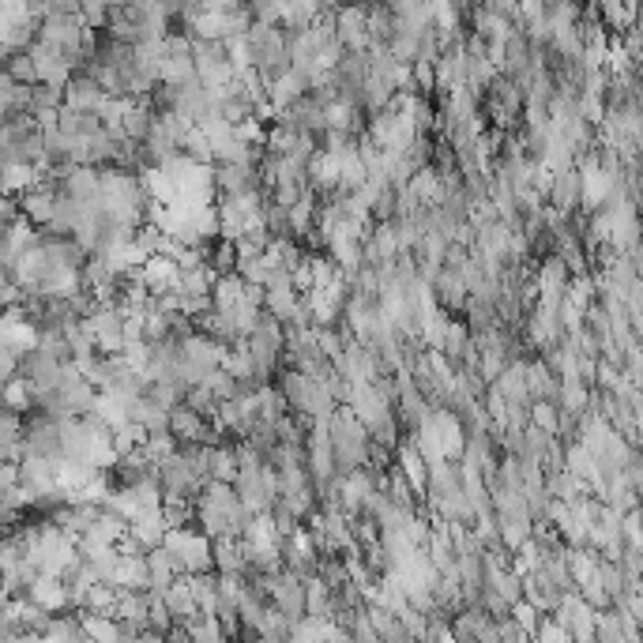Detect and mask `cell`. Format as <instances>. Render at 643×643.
Here are the masks:
<instances>
[{
    "instance_id": "obj_30",
    "label": "cell",
    "mask_w": 643,
    "mask_h": 643,
    "mask_svg": "<svg viewBox=\"0 0 643 643\" xmlns=\"http://www.w3.org/2000/svg\"><path fill=\"white\" fill-rule=\"evenodd\" d=\"M493 76H497V64L489 61V57H471V61H467V87H471V91L482 95L489 83H493Z\"/></svg>"
},
{
    "instance_id": "obj_41",
    "label": "cell",
    "mask_w": 643,
    "mask_h": 643,
    "mask_svg": "<svg viewBox=\"0 0 643 643\" xmlns=\"http://www.w3.org/2000/svg\"><path fill=\"white\" fill-rule=\"evenodd\" d=\"M0 407H4V403H0Z\"/></svg>"
},
{
    "instance_id": "obj_11",
    "label": "cell",
    "mask_w": 643,
    "mask_h": 643,
    "mask_svg": "<svg viewBox=\"0 0 643 643\" xmlns=\"http://www.w3.org/2000/svg\"><path fill=\"white\" fill-rule=\"evenodd\" d=\"M324 110H328V102H320L313 91H305V95L294 98L286 110H279V117H275V121H286V125L298 128V132H313V136H320V132L328 128V121H324Z\"/></svg>"
},
{
    "instance_id": "obj_36",
    "label": "cell",
    "mask_w": 643,
    "mask_h": 643,
    "mask_svg": "<svg viewBox=\"0 0 643 643\" xmlns=\"http://www.w3.org/2000/svg\"><path fill=\"white\" fill-rule=\"evenodd\" d=\"M497 640H531V636H527V632H523V625H519L512 613H508V617H501V621H497Z\"/></svg>"
},
{
    "instance_id": "obj_22",
    "label": "cell",
    "mask_w": 643,
    "mask_h": 643,
    "mask_svg": "<svg viewBox=\"0 0 643 643\" xmlns=\"http://www.w3.org/2000/svg\"><path fill=\"white\" fill-rule=\"evenodd\" d=\"M42 177V170L34 166V162H0V192H23L27 185H34Z\"/></svg>"
},
{
    "instance_id": "obj_34",
    "label": "cell",
    "mask_w": 643,
    "mask_h": 643,
    "mask_svg": "<svg viewBox=\"0 0 643 643\" xmlns=\"http://www.w3.org/2000/svg\"><path fill=\"white\" fill-rule=\"evenodd\" d=\"M508 613H512L519 625H523V632H527V636H531L534 625H538V617H542V610H534L527 598H516V602H512V610H508Z\"/></svg>"
},
{
    "instance_id": "obj_29",
    "label": "cell",
    "mask_w": 643,
    "mask_h": 643,
    "mask_svg": "<svg viewBox=\"0 0 643 643\" xmlns=\"http://www.w3.org/2000/svg\"><path fill=\"white\" fill-rule=\"evenodd\" d=\"M4 76L12 79V83H38V68H34L31 53L23 49V53H8L4 57Z\"/></svg>"
},
{
    "instance_id": "obj_19",
    "label": "cell",
    "mask_w": 643,
    "mask_h": 643,
    "mask_svg": "<svg viewBox=\"0 0 643 643\" xmlns=\"http://www.w3.org/2000/svg\"><path fill=\"white\" fill-rule=\"evenodd\" d=\"M298 301H301V294L294 290V286H271V290H264L260 309L275 316L279 324H290V320H294V313H298Z\"/></svg>"
},
{
    "instance_id": "obj_8",
    "label": "cell",
    "mask_w": 643,
    "mask_h": 643,
    "mask_svg": "<svg viewBox=\"0 0 643 643\" xmlns=\"http://www.w3.org/2000/svg\"><path fill=\"white\" fill-rule=\"evenodd\" d=\"M27 53H31L34 68H38V83H49V87H57V91H61L64 83L72 79V72H76V61L64 57L61 49L42 42V38H34L31 46H27Z\"/></svg>"
},
{
    "instance_id": "obj_14",
    "label": "cell",
    "mask_w": 643,
    "mask_h": 643,
    "mask_svg": "<svg viewBox=\"0 0 643 643\" xmlns=\"http://www.w3.org/2000/svg\"><path fill=\"white\" fill-rule=\"evenodd\" d=\"M519 583H523V598L531 602L534 610H542V613H553V610H557V602L565 598V591H561V587H553V580H549L542 568L523 572V576H519Z\"/></svg>"
},
{
    "instance_id": "obj_27",
    "label": "cell",
    "mask_w": 643,
    "mask_h": 643,
    "mask_svg": "<svg viewBox=\"0 0 643 643\" xmlns=\"http://www.w3.org/2000/svg\"><path fill=\"white\" fill-rule=\"evenodd\" d=\"M79 621H83L87 640H117V617H110V613L79 610Z\"/></svg>"
},
{
    "instance_id": "obj_32",
    "label": "cell",
    "mask_w": 643,
    "mask_h": 643,
    "mask_svg": "<svg viewBox=\"0 0 643 643\" xmlns=\"http://www.w3.org/2000/svg\"><path fill=\"white\" fill-rule=\"evenodd\" d=\"M230 316H234V328H237V339H245L252 328H256V320H260V305H249V301H237L234 309H230Z\"/></svg>"
},
{
    "instance_id": "obj_6",
    "label": "cell",
    "mask_w": 643,
    "mask_h": 643,
    "mask_svg": "<svg viewBox=\"0 0 643 643\" xmlns=\"http://www.w3.org/2000/svg\"><path fill=\"white\" fill-rule=\"evenodd\" d=\"M331 31L335 38L343 42L346 53H361V49H369V31H365V4L361 0H346L339 4L335 12H331Z\"/></svg>"
},
{
    "instance_id": "obj_2",
    "label": "cell",
    "mask_w": 643,
    "mask_h": 643,
    "mask_svg": "<svg viewBox=\"0 0 643 643\" xmlns=\"http://www.w3.org/2000/svg\"><path fill=\"white\" fill-rule=\"evenodd\" d=\"M192 64H196V79L204 83L207 91H222L237 76V68L226 57L222 38H192Z\"/></svg>"
},
{
    "instance_id": "obj_21",
    "label": "cell",
    "mask_w": 643,
    "mask_h": 643,
    "mask_svg": "<svg viewBox=\"0 0 643 643\" xmlns=\"http://www.w3.org/2000/svg\"><path fill=\"white\" fill-rule=\"evenodd\" d=\"M365 613H369V621H373V628H377V640H392V643L410 640L407 625H403L392 610H384V606H377V602H365Z\"/></svg>"
},
{
    "instance_id": "obj_9",
    "label": "cell",
    "mask_w": 643,
    "mask_h": 643,
    "mask_svg": "<svg viewBox=\"0 0 643 643\" xmlns=\"http://www.w3.org/2000/svg\"><path fill=\"white\" fill-rule=\"evenodd\" d=\"M267 79V102L275 106V110H286L294 98H301L309 87H313V76L305 72V68H294V64H286L283 72H271Z\"/></svg>"
},
{
    "instance_id": "obj_10",
    "label": "cell",
    "mask_w": 643,
    "mask_h": 643,
    "mask_svg": "<svg viewBox=\"0 0 643 643\" xmlns=\"http://www.w3.org/2000/svg\"><path fill=\"white\" fill-rule=\"evenodd\" d=\"M106 98L110 95L102 91V83H98L95 76H87V72H72V79L61 87V106L79 113H98Z\"/></svg>"
},
{
    "instance_id": "obj_4",
    "label": "cell",
    "mask_w": 643,
    "mask_h": 643,
    "mask_svg": "<svg viewBox=\"0 0 643 643\" xmlns=\"http://www.w3.org/2000/svg\"><path fill=\"white\" fill-rule=\"evenodd\" d=\"M61 373H64V361L53 358L42 346H31V350L19 358V369H16V377L31 388V399L42 392H53V388L61 384Z\"/></svg>"
},
{
    "instance_id": "obj_33",
    "label": "cell",
    "mask_w": 643,
    "mask_h": 643,
    "mask_svg": "<svg viewBox=\"0 0 643 643\" xmlns=\"http://www.w3.org/2000/svg\"><path fill=\"white\" fill-rule=\"evenodd\" d=\"M534 640H572V636H568V628L561 625V621H557V617H553V613H542V617H538V625H534V632H531Z\"/></svg>"
},
{
    "instance_id": "obj_39",
    "label": "cell",
    "mask_w": 643,
    "mask_h": 643,
    "mask_svg": "<svg viewBox=\"0 0 643 643\" xmlns=\"http://www.w3.org/2000/svg\"><path fill=\"white\" fill-rule=\"evenodd\" d=\"M106 4H110V8H125L128 0H106Z\"/></svg>"
},
{
    "instance_id": "obj_15",
    "label": "cell",
    "mask_w": 643,
    "mask_h": 643,
    "mask_svg": "<svg viewBox=\"0 0 643 643\" xmlns=\"http://www.w3.org/2000/svg\"><path fill=\"white\" fill-rule=\"evenodd\" d=\"M433 298H437L440 309H448V313H459L463 309V301H467V283H463V271H455V267H444L433 275Z\"/></svg>"
},
{
    "instance_id": "obj_38",
    "label": "cell",
    "mask_w": 643,
    "mask_h": 643,
    "mask_svg": "<svg viewBox=\"0 0 643 643\" xmlns=\"http://www.w3.org/2000/svg\"><path fill=\"white\" fill-rule=\"evenodd\" d=\"M158 8H162V12H166V16H177V8H181V0H155Z\"/></svg>"
},
{
    "instance_id": "obj_17",
    "label": "cell",
    "mask_w": 643,
    "mask_h": 643,
    "mask_svg": "<svg viewBox=\"0 0 643 643\" xmlns=\"http://www.w3.org/2000/svg\"><path fill=\"white\" fill-rule=\"evenodd\" d=\"M27 598H31L34 606H42V610H49V613L68 610V598H64L61 576H49V572H38V580L31 583Z\"/></svg>"
},
{
    "instance_id": "obj_1",
    "label": "cell",
    "mask_w": 643,
    "mask_h": 643,
    "mask_svg": "<svg viewBox=\"0 0 643 643\" xmlns=\"http://www.w3.org/2000/svg\"><path fill=\"white\" fill-rule=\"evenodd\" d=\"M245 42H249V57L252 68L260 76H271V72H283L290 64V49H286V31L275 27V23H256L252 19L249 31H245Z\"/></svg>"
},
{
    "instance_id": "obj_28",
    "label": "cell",
    "mask_w": 643,
    "mask_h": 643,
    "mask_svg": "<svg viewBox=\"0 0 643 643\" xmlns=\"http://www.w3.org/2000/svg\"><path fill=\"white\" fill-rule=\"evenodd\" d=\"M595 640L598 643H625V625L613 606H602L595 610Z\"/></svg>"
},
{
    "instance_id": "obj_40",
    "label": "cell",
    "mask_w": 643,
    "mask_h": 643,
    "mask_svg": "<svg viewBox=\"0 0 643 643\" xmlns=\"http://www.w3.org/2000/svg\"><path fill=\"white\" fill-rule=\"evenodd\" d=\"M0 57H4V49H0Z\"/></svg>"
},
{
    "instance_id": "obj_24",
    "label": "cell",
    "mask_w": 643,
    "mask_h": 643,
    "mask_svg": "<svg viewBox=\"0 0 643 643\" xmlns=\"http://www.w3.org/2000/svg\"><path fill=\"white\" fill-rule=\"evenodd\" d=\"M237 301H241V275H237V271L215 275V283H211V305H215V309H234Z\"/></svg>"
},
{
    "instance_id": "obj_37",
    "label": "cell",
    "mask_w": 643,
    "mask_h": 643,
    "mask_svg": "<svg viewBox=\"0 0 643 643\" xmlns=\"http://www.w3.org/2000/svg\"><path fill=\"white\" fill-rule=\"evenodd\" d=\"M19 369V354H12L8 346H0V384H8V380L16 377Z\"/></svg>"
},
{
    "instance_id": "obj_12",
    "label": "cell",
    "mask_w": 643,
    "mask_h": 643,
    "mask_svg": "<svg viewBox=\"0 0 643 643\" xmlns=\"http://www.w3.org/2000/svg\"><path fill=\"white\" fill-rule=\"evenodd\" d=\"M580 200H583V173L576 170V166L553 173V181H549L546 189V204L553 207V211H561V215H572V211H580Z\"/></svg>"
},
{
    "instance_id": "obj_23",
    "label": "cell",
    "mask_w": 643,
    "mask_h": 643,
    "mask_svg": "<svg viewBox=\"0 0 643 643\" xmlns=\"http://www.w3.org/2000/svg\"><path fill=\"white\" fill-rule=\"evenodd\" d=\"M407 189L418 204H440L444 200V185H440V173L433 166H422L418 173H410Z\"/></svg>"
},
{
    "instance_id": "obj_26",
    "label": "cell",
    "mask_w": 643,
    "mask_h": 643,
    "mask_svg": "<svg viewBox=\"0 0 643 643\" xmlns=\"http://www.w3.org/2000/svg\"><path fill=\"white\" fill-rule=\"evenodd\" d=\"M290 625H294V621H290V617H283V613L267 602L264 617L256 621V636H260V640H290Z\"/></svg>"
},
{
    "instance_id": "obj_13",
    "label": "cell",
    "mask_w": 643,
    "mask_h": 643,
    "mask_svg": "<svg viewBox=\"0 0 643 643\" xmlns=\"http://www.w3.org/2000/svg\"><path fill=\"white\" fill-rule=\"evenodd\" d=\"M162 602H166V610H170V621L173 625H192V621H200L204 610H200V602L192 598V587L185 576H177V580L162 591Z\"/></svg>"
},
{
    "instance_id": "obj_7",
    "label": "cell",
    "mask_w": 643,
    "mask_h": 643,
    "mask_svg": "<svg viewBox=\"0 0 643 643\" xmlns=\"http://www.w3.org/2000/svg\"><path fill=\"white\" fill-rule=\"evenodd\" d=\"M155 478L162 486V497H196L200 493V478L192 474L189 459L181 452H170L166 459H158Z\"/></svg>"
},
{
    "instance_id": "obj_16",
    "label": "cell",
    "mask_w": 643,
    "mask_h": 643,
    "mask_svg": "<svg viewBox=\"0 0 643 643\" xmlns=\"http://www.w3.org/2000/svg\"><path fill=\"white\" fill-rule=\"evenodd\" d=\"M143 561H147V591H166L177 576H181V568H177V561H173V553L166 546H155L143 553Z\"/></svg>"
},
{
    "instance_id": "obj_20",
    "label": "cell",
    "mask_w": 643,
    "mask_h": 643,
    "mask_svg": "<svg viewBox=\"0 0 643 643\" xmlns=\"http://www.w3.org/2000/svg\"><path fill=\"white\" fill-rule=\"evenodd\" d=\"M211 561H215V572H226V576H245V572H249L237 538H219V542H211Z\"/></svg>"
},
{
    "instance_id": "obj_35",
    "label": "cell",
    "mask_w": 643,
    "mask_h": 643,
    "mask_svg": "<svg viewBox=\"0 0 643 643\" xmlns=\"http://www.w3.org/2000/svg\"><path fill=\"white\" fill-rule=\"evenodd\" d=\"M42 16H79V0H38Z\"/></svg>"
},
{
    "instance_id": "obj_5",
    "label": "cell",
    "mask_w": 643,
    "mask_h": 643,
    "mask_svg": "<svg viewBox=\"0 0 643 643\" xmlns=\"http://www.w3.org/2000/svg\"><path fill=\"white\" fill-rule=\"evenodd\" d=\"M568 279H572V271L565 267V260L557 256V252H546L538 267L531 271V283H534V301L538 305H549V309H557L561 298H565L568 290Z\"/></svg>"
},
{
    "instance_id": "obj_18",
    "label": "cell",
    "mask_w": 643,
    "mask_h": 643,
    "mask_svg": "<svg viewBox=\"0 0 643 643\" xmlns=\"http://www.w3.org/2000/svg\"><path fill=\"white\" fill-rule=\"evenodd\" d=\"M204 425H207V418H204V414H196L189 403H177V407H170V433L177 437V444H196Z\"/></svg>"
},
{
    "instance_id": "obj_3",
    "label": "cell",
    "mask_w": 643,
    "mask_h": 643,
    "mask_svg": "<svg viewBox=\"0 0 643 643\" xmlns=\"http://www.w3.org/2000/svg\"><path fill=\"white\" fill-rule=\"evenodd\" d=\"M19 444H23V452L57 459L61 455V425H57V418H49L38 407H31L27 418L19 422Z\"/></svg>"
},
{
    "instance_id": "obj_31",
    "label": "cell",
    "mask_w": 643,
    "mask_h": 643,
    "mask_svg": "<svg viewBox=\"0 0 643 643\" xmlns=\"http://www.w3.org/2000/svg\"><path fill=\"white\" fill-rule=\"evenodd\" d=\"M200 384H204V388H207L211 395H215V399H230V395L237 392V380L230 377V373H226L222 365H215V369H207V377L200 380Z\"/></svg>"
},
{
    "instance_id": "obj_25",
    "label": "cell",
    "mask_w": 643,
    "mask_h": 643,
    "mask_svg": "<svg viewBox=\"0 0 643 643\" xmlns=\"http://www.w3.org/2000/svg\"><path fill=\"white\" fill-rule=\"evenodd\" d=\"M181 155L189 158V162H196V166H215L211 143H207L204 128L200 125H192L189 132H185V140H181Z\"/></svg>"
}]
</instances>
